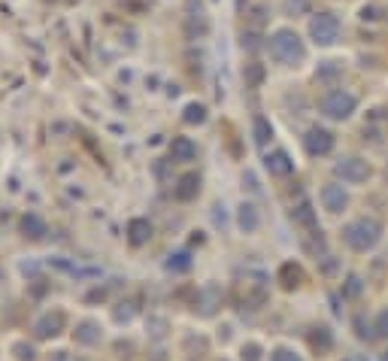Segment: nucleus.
<instances>
[{
  "instance_id": "1",
  "label": "nucleus",
  "mask_w": 388,
  "mask_h": 361,
  "mask_svg": "<svg viewBox=\"0 0 388 361\" xmlns=\"http://www.w3.org/2000/svg\"><path fill=\"white\" fill-rule=\"evenodd\" d=\"M267 52L277 64L282 67H298L303 64L306 58V46L298 31H291V27H279V31H273L267 37Z\"/></svg>"
},
{
  "instance_id": "2",
  "label": "nucleus",
  "mask_w": 388,
  "mask_h": 361,
  "mask_svg": "<svg viewBox=\"0 0 388 361\" xmlns=\"http://www.w3.org/2000/svg\"><path fill=\"white\" fill-rule=\"evenodd\" d=\"M343 240L355 249V252H370V249L380 246V240H382V225L370 216L352 219V222L343 228Z\"/></svg>"
},
{
  "instance_id": "3",
  "label": "nucleus",
  "mask_w": 388,
  "mask_h": 361,
  "mask_svg": "<svg viewBox=\"0 0 388 361\" xmlns=\"http://www.w3.org/2000/svg\"><path fill=\"white\" fill-rule=\"evenodd\" d=\"M355 109H358V97L349 88H328L319 97V113L331 122H346V118L355 116Z\"/></svg>"
},
{
  "instance_id": "4",
  "label": "nucleus",
  "mask_w": 388,
  "mask_h": 361,
  "mask_svg": "<svg viewBox=\"0 0 388 361\" xmlns=\"http://www.w3.org/2000/svg\"><path fill=\"white\" fill-rule=\"evenodd\" d=\"M340 16L331 13V9H322V13H315L310 18V39L315 46H334L337 39H340Z\"/></svg>"
},
{
  "instance_id": "5",
  "label": "nucleus",
  "mask_w": 388,
  "mask_h": 361,
  "mask_svg": "<svg viewBox=\"0 0 388 361\" xmlns=\"http://www.w3.org/2000/svg\"><path fill=\"white\" fill-rule=\"evenodd\" d=\"M334 173L343 179V183H349V185H361L367 183V179L373 176V167L364 161L361 155H343L340 161L334 164Z\"/></svg>"
},
{
  "instance_id": "6",
  "label": "nucleus",
  "mask_w": 388,
  "mask_h": 361,
  "mask_svg": "<svg viewBox=\"0 0 388 361\" xmlns=\"http://www.w3.org/2000/svg\"><path fill=\"white\" fill-rule=\"evenodd\" d=\"M334 146H337V137H334L331 128L315 125V128H310V131L303 134V149H306V152H310L313 158L331 155V152H334Z\"/></svg>"
},
{
  "instance_id": "7",
  "label": "nucleus",
  "mask_w": 388,
  "mask_h": 361,
  "mask_svg": "<svg viewBox=\"0 0 388 361\" xmlns=\"http://www.w3.org/2000/svg\"><path fill=\"white\" fill-rule=\"evenodd\" d=\"M322 204H325V209H328V213H343L346 207H349V192H346V188L340 185V183H328V185H322Z\"/></svg>"
},
{
  "instance_id": "8",
  "label": "nucleus",
  "mask_w": 388,
  "mask_h": 361,
  "mask_svg": "<svg viewBox=\"0 0 388 361\" xmlns=\"http://www.w3.org/2000/svg\"><path fill=\"white\" fill-rule=\"evenodd\" d=\"M264 167L270 170V176H289L294 170V161H291V155L285 152V149H277V152H270L267 158H264Z\"/></svg>"
},
{
  "instance_id": "9",
  "label": "nucleus",
  "mask_w": 388,
  "mask_h": 361,
  "mask_svg": "<svg viewBox=\"0 0 388 361\" xmlns=\"http://www.w3.org/2000/svg\"><path fill=\"white\" fill-rule=\"evenodd\" d=\"M291 219H294V225H301L306 231H319V219H315V209L310 200H301V204L291 209Z\"/></svg>"
},
{
  "instance_id": "10",
  "label": "nucleus",
  "mask_w": 388,
  "mask_h": 361,
  "mask_svg": "<svg viewBox=\"0 0 388 361\" xmlns=\"http://www.w3.org/2000/svg\"><path fill=\"white\" fill-rule=\"evenodd\" d=\"M170 155H173V161H194L198 158V146L191 143V137H173Z\"/></svg>"
},
{
  "instance_id": "11",
  "label": "nucleus",
  "mask_w": 388,
  "mask_h": 361,
  "mask_svg": "<svg viewBox=\"0 0 388 361\" xmlns=\"http://www.w3.org/2000/svg\"><path fill=\"white\" fill-rule=\"evenodd\" d=\"M198 192H200V176L198 173H186L179 179V185H176V200H194L198 197Z\"/></svg>"
},
{
  "instance_id": "12",
  "label": "nucleus",
  "mask_w": 388,
  "mask_h": 361,
  "mask_svg": "<svg viewBox=\"0 0 388 361\" xmlns=\"http://www.w3.org/2000/svg\"><path fill=\"white\" fill-rule=\"evenodd\" d=\"M149 237H152V225L146 222V219H134V222L128 225V240H131L134 246L149 243Z\"/></svg>"
},
{
  "instance_id": "13",
  "label": "nucleus",
  "mask_w": 388,
  "mask_h": 361,
  "mask_svg": "<svg viewBox=\"0 0 388 361\" xmlns=\"http://www.w3.org/2000/svg\"><path fill=\"white\" fill-rule=\"evenodd\" d=\"M237 222H240V228L246 231V234H252V231H258L261 216H258V209H255L252 204H243L240 213H237Z\"/></svg>"
},
{
  "instance_id": "14",
  "label": "nucleus",
  "mask_w": 388,
  "mask_h": 361,
  "mask_svg": "<svg viewBox=\"0 0 388 361\" xmlns=\"http://www.w3.org/2000/svg\"><path fill=\"white\" fill-rule=\"evenodd\" d=\"M252 137H255V143L258 146H267L270 137H273V125L264 116H255L252 118Z\"/></svg>"
},
{
  "instance_id": "15",
  "label": "nucleus",
  "mask_w": 388,
  "mask_h": 361,
  "mask_svg": "<svg viewBox=\"0 0 388 361\" xmlns=\"http://www.w3.org/2000/svg\"><path fill=\"white\" fill-rule=\"evenodd\" d=\"M301 279H303V274H301V267L298 264H282V270H279V283H282V288H298L301 286Z\"/></svg>"
},
{
  "instance_id": "16",
  "label": "nucleus",
  "mask_w": 388,
  "mask_h": 361,
  "mask_svg": "<svg viewBox=\"0 0 388 361\" xmlns=\"http://www.w3.org/2000/svg\"><path fill=\"white\" fill-rule=\"evenodd\" d=\"M182 118H186L188 125H200V122H207V106H203V104H188V106H186V113H182Z\"/></svg>"
},
{
  "instance_id": "17",
  "label": "nucleus",
  "mask_w": 388,
  "mask_h": 361,
  "mask_svg": "<svg viewBox=\"0 0 388 361\" xmlns=\"http://www.w3.org/2000/svg\"><path fill=\"white\" fill-rule=\"evenodd\" d=\"M364 292V279L358 274H349L346 276V283H343V295L346 298H358Z\"/></svg>"
},
{
  "instance_id": "18",
  "label": "nucleus",
  "mask_w": 388,
  "mask_h": 361,
  "mask_svg": "<svg viewBox=\"0 0 388 361\" xmlns=\"http://www.w3.org/2000/svg\"><path fill=\"white\" fill-rule=\"evenodd\" d=\"M188 267H191V255H188V252H176V255H170L167 270H176V274H182V270H188Z\"/></svg>"
},
{
  "instance_id": "19",
  "label": "nucleus",
  "mask_w": 388,
  "mask_h": 361,
  "mask_svg": "<svg viewBox=\"0 0 388 361\" xmlns=\"http://www.w3.org/2000/svg\"><path fill=\"white\" fill-rule=\"evenodd\" d=\"M334 76H340V64L337 61H322L319 70H315V79H334Z\"/></svg>"
},
{
  "instance_id": "20",
  "label": "nucleus",
  "mask_w": 388,
  "mask_h": 361,
  "mask_svg": "<svg viewBox=\"0 0 388 361\" xmlns=\"http://www.w3.org/2000/svg\"><path fill=\"white\" fill-rule=\"evenodd\" d=\"M285 9L291 16H303V13H310V0H285Z\"/></svg>"
},
{
  "instance_id": "21",
  "label": "nucleus",
  "mask_w": 388,
  "mask_h": 361,
  "mask_svg": "<svg viewBox=\"0 0 388 361\" xmlns=\"http://www.w3.org/2000/svg\"><path fill=\"white\" fill-rule=\"evenodd\" d=\"M373 331H376V337H388V310H382V313L376 316Z\"/></svg>"
},
{
  "instance_id": "22",
  "label": "nucleus",
  "mask_w": 388,
  "mask_h": 361,
  "mask_svg": "<svg viewBox=\"0 0 388 361\" xmlns=\"http://www.w3.org/2000/svg\"><path fill=\"white\" fill-rule=\"evenodd\" d=\"M22 228H25V231H28V228H30V231H37V237H43V231H46V225L40 222L37 216H28L25 222H22Z\"/></svg>"
},
{
  "instance_id": "23",
  "label": "nucleus",
  "mask_w": 388,
  "mask_h": 361,
  "mask_svg": "<svg viewBox=\"0 0 388 361\" xmlns=\"http://www.w3.org/2000/svg\"><path fill=\"white\" fill-rule=\"evenodd\" d=\"M270 361H301V355L291 353V349H277V353L270 355Z\"/></svg>"
},
{
  "instance_id": "24",
  "label": "nucleus",
  "mask_w": 388,
  "mask_h": 361,
  "mask_svg": "<svg viewBox=\"0 0 388 361\" xmlns=\"http://www.w3.org/2000/svg\"><path fill=\"white\" fill-rule=\"evenodd\" d=\"M380 13H382L380 6H361V18H364V22H376V18H382Z\"/></svg>"
},
{
  "instance_id": "25",
  "label": "nucleus",
  "mask_w": 388,
  "mask_h": 361,
  "mask_svg": "<svg viewBox=\"0 0 388 361\" xmlns=\"http://www.w3.org/2000/svg\"><path fill=\"white\" fill-rule=\"evenodd\" d=\"M258 355H261L258 343H249V346H243V361H258Z\"/></svg>"
},
{
  "instance_id": "26",
  "label": "nucleus",
  "mask_w": 388,
  "mask_h": 361,
  "mask_svg": "<svg viewBox=\"0 0 388 361\" xmlns=\"http://www.w3.org/2000/svg\"><path fill=\"white\" fill-rule=\"evenodd\" d=\"M382 361H388V353H385V358H382Z\"/></svg>"
}]
</instances>
